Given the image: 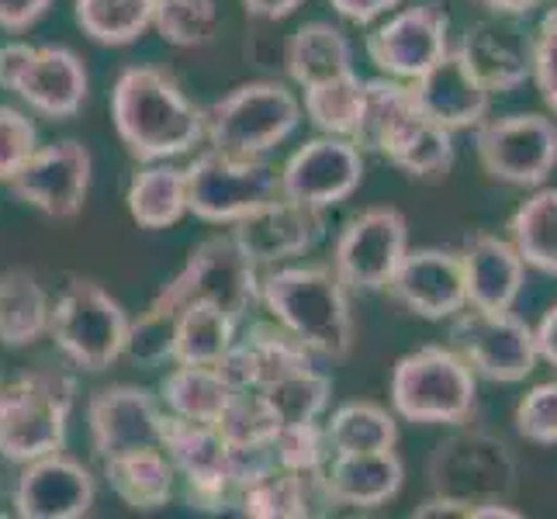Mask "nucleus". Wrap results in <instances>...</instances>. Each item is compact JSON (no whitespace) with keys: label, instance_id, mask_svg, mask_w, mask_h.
<instances>
[{"label":"nucleus","instance_id":"obj_37","mask_svg":"<svg viewBox=\"0 0 557 519\" xmlns=\"http://www.w3.org/2000/svg\"><path fill=\"white\" fill-rule=\"evenodd\" d=\"M157 0H76V25L101 46H132L152 28Z\"/></svg>","mask_w":557,"mask_h":519},{"label":"nucleus","instance_id":"obj_24","mask_svg":"<svg viewBox=\"0 0 557 519\" xmlns=\"http://www.w3.org/2000/svg\"><path fill=\"white\" fill-rule=\"evenodd\" d=\"M305 368H312L309 346L298 343L284 325H267V322L249 325L243 336H236V343L228 346V354L219 363V371L239 392H260L267 384Z\"/></svg>","mask_w":557,"mask_h":519},{"label":"nucleus","instance_id":"obj_9","mask_svg":"<svg viewBox=\"0 0 557 519\" xmlns=\"http://www.w3.org/2000/svg\"><path fill=\"white\" fill-rule=\"evenodd\" d=\"M49 330L63 357L84 371H104L125 357L128 316L98 281L73 277L52 305Z\"/></svg>","mask_w":557,"mask_h":519},{"label":"nucleus","instance_id":"obj_10","mask_svg":"<svg viewBox=\"0 0 557 519\" xmlns=\"http://www.w3.org/2000/svg\"><path fill=\"white\" fill-rule=\"evenodd\" d=\"M187 177V211L201 222L236 225L249 211L281 198V170L260 157H233L208 149L184 170Z\"/></svg>","mask_w":557,"mask_h":519},{"label":"nucleus","instance_id":"obj_13","mask_svg":"<svg viewBox=\"0 0 557 519\" xmlns=\"http://www.w3.org/2000/svg\"><path fill=\"white\" fill-rule=\"evenodd\" d=\"M409 249V222L398 208L377 205L347 222L333 249V271L347 292H384Z\"/></svg>","mask_w":557,"mask_h":519},{"label":"nucleus","instance_id":"obj_28","mask_svg":"<svg viewBox=\"0 0 557 519\" xmlns=\"http://www.w3.org/2000/svg\"><path fill=\"white\" fill-rule=\"evenodd\" d=\"M104 478L128 509L152 512L170 503L177 471L163 447H132L104 457Z\"/></svg>","mask_w":557,"mask_h":519},{"label":"nucleus","instance_id":"obj_8","mask_svg":"<svg viewBox=\"0 0 557 519\" xmlns=\"http://www.w3.org/2000/svg\"><path fill=\"white\" fill-rule=\"evenodd\" d=\"M301 122V104L274 81L243 84L205 108V139L233 157H263L281 146Z\"/></svg>","mask_w":557,"mask_h":519},{"label":"nucleus","instance_id":"obj_17","mask_svg":"<svg viewBox=\"0 0 557 519\" xmlns=\"http://www.w3.org/2000/svg\"><path fill=\"white\" fill-rule=\"evenodd\" d=\"M94 160L81 143H55L35 149L28 163L8 181L11 195L38 208L49 219H73L84 208L90 190Z\"/></svg>","mask_w":557,"mask_h":519},{"label":"nucleus","instance_id":"obj_5","mask_svg":"<svg viewBox=\"0 0 557 519\" xmlns=\"http://www.w3.org/2000/svg\"><path fill=\"white\" fill-rule=\"evenodd\" d=\"M474 401L478 374L454 346H422L392 371V406L419 427H465Z\"/></svg>","mask_w":557,"mask_h":519},{"label":"nucleus","instance_id":"obj_30","mask_svg":"<svg viewBox=\"0 0 557 519\" xmlns=\"http://www.w3.org/2000/svg\"><path fill=\"white\" fill-rule=\"evenodd\" d=\"M52 301L38 277L25 267L0 274V343L32 346L49 333Z\"/></svg>","mask_w":557,"mask_h":519},{"label":"nucleus","instance_id":"obj_53","mask_svg":"<svg viewBox=\"0 0 557 519\" xmlns=\"http://www.w3.org/2000/svg\"><path fill=\"white\" fill-rule=\"evenodd\" d=\"M523 512L512 509L509 503H485V506H474L471 519H520Z\"/></svg>","mask_w":557,"mask_h":519},{"label":"nucleus","instance_id":"obj_1","mask_svg":"<svg viewBox=\"0 0 557 519\" xmlns=\"http://www.w3.org/2000/svg\"><path fill=\"white\" fill-rule=\"evenodd\" d=\"M111 122L139 163H163L205 139V108L187 101L170 73L128 66L111 90Z\"/></svg>","mask_w":557,"mask_h":519},{"label":"nucleus","instance_id":"obj_43","mask_svg":"<svg viewBox=\"0 0 557 519\" xmlns=\"http://www.w3.org/2000/svg\"><path fill=\"white\" fill-rule=\"evenodd\" d=\"M174 312H160L149 309L136 322H128V336H125V357L146 368H157L163 360H174Z\"/></svg>","mask_w":557,"mask_h":519},{"label":"nucleus","instance_id":"obj_51","mask_svg":"<svg viewBox=\"0 0 557 519\" xmlns=\"http://www.w3.org/2000/svg\"><path fill=\"white\" fill-rule=\"evenodd\" d=\"M305 0H243L246 14L263 17V22H281V17L295 14Z\"/></svg>","mask_w":557,"mask_h":519},{"label":"nucleus","instance_id":"obj_42","mask_svg":"<svg viewBox=\"0 0 557 519\" xmlns=\"http://www.w3.org/2000/svg\"><path fill=\"white\" fill-rule=\"evenodd\" d=\"M271 450H274L277 468L295 471V474H315L333 454L330 440H325V427H319V419L295 422V427H281Z\"/></svg>","mask_w":557,"mask_h":519},{"label":"nucleus","instance_id":"obj_31","mask_svg":"<svg viewBox=\"0 0 557 519\" xmlns=\"http://www.w3.org/2000/svg\"><path fill=\"white\" fill-rule=\"evenodd\" d=\"M128 215L143 228L157 233V228L177 225L187 215V177L184 170L157 163L139 170L128 184Z\"/></svg>","mask_w":557,"mask_h":519},{"label":"nucleus","instance_id":"obj_47","mask_svg":"<svg viewBox=\"0 0 557 519\" xmlns=\"http://www.w3.org/2000/svg\"><path fill=\"white\" fill-rule=\"evenodd\" d=\"M55 0H0V28L25 32L42 17Z\"/></svg>","mask_w":557,"mask_h":519},{"label":"nucleus","instance_id":"obj_48","mask_svg":"<svg viewBox=\"0 0 557 519\" xmlns=\"http://www.w3.org/2000/svg\"><path fill=\"white\" fill-rule=\"evenodd\" d=\"M330 4H333L336 14L350 17V22H357V25H371L374 17H381L384 11L398 8L401 0H330Z\"/></svg>","mask_w":557,"mask_h":519},{"label":"nucleus","instance_id":"obj_22","mask_svg":"<svg viewBox=\"0 0 557 519\" xmlns=\"http://www.w3.org/2000/svg\"><path fill=\"white\" fill-rule=\"evenodd\" d=\"M90 444L101 460L132 447H160L163 412L146 388L136 384H114L101 388L87 406Z\"/></svg>","mask_w":557,"mask_h":519},{"label":"nucleus","instance_id":"obj_15","mask_svg":"<svg viewBox=\"0 0 557 519\" xmlns=\"http://www.w3.org/2000/svg\"><path fill=\"white\" fill-rule=\"evenodd\" d=\"M160 447L174 460V471L184 474L190 509L219 512L225 506H236L228 444L215 422H195L170 412L160 422Z\"/></svg>","mask_w":557,"mask_h":519},{"label":"nucleus","instance_id":"obj_25","mask_svg":"<svg viewBox=\"0 0 557 519\" xmlns=\"http://www.w3.org/2000/svg\"><path fill=\"white\" fill-rule=\"evenodd\" d=\"M412 94L419 108L450 132L474 128L488 114V98H492L482 87V81L468 70L457 46H450L426 73L416 76Z\"/></svg>","mask_w":557,"mask_h":519},{"label":"nucleus","instance_id":"obj_46","mask_svg":"<svg viewBox=\"0 0 557 519\" xmlns=\"http://www.w3.org/2000/svg\"><path fill=\"white\" fill-rule=\"evenodd\" d=\"M533 81L541 90L550 114H557V8L544 14L541 28L533 35Z\"/></svg>","mask_w":557,"mask_h":519},{"label":"nucleus","instance_id":"obj_34","mask_svg":"<svg viewBox=\"0 0 557 519\" xmlns=\"http://www.w3.org/2000/svg\"><path fill=\"white\" fill-rule=\"evenodd\" d=\"M509 243L527 267L557 277V187L530 195L509 219Z\"/></svg>","mask_w":557,"mask_h":519},{"label":"nucleus","instance_id":"obj_14","mask_svg":"<svg viewBox=\"0 0 557 519\" xmlns=\"http://www.w3.org/2000/svg\"><path fill=\"white\" fill-rule=\"evenodd\" d=\"M454 350L471 363L474 374L498 384L523 381L536 368V339L533 330L509 312H485L465 305L450 325Z\"/></svg>","mask_w":557,"mask_h":519},{"label":"nucleus","instance_id":"obj_52","mask_svg":"<svg viewBox=\"0 0 557 519\" xmlns=\"http://www.w3.org/2000/svg\"><path fill=\"white\" fill-rule=\"evenodd\" d=\"M478 8H485L495 17H523L533 8H541L544 0H474Z\"/></svg>","mask_w":557,"mask_h":519},{"label":"nucleus","instance_id":"obj_16","mask_svg":"<svg viewBox=\"0 0 557 519\" xmlns=\"http://www.w3.org/2000/svg\"><path fill=\"white\" fill-rule=\"evenodd\" d=\"M447 49H450V17L436 0H422L416 8L398 11L368 35L371 63L381 73L395 76V81H416Z\"/></svg>","mask_w":557,"mask_h":519},{"label":"nucleus","instance_id":"obj_23","mask_svg":"<svg viewBox=\"0 0 557 519\" xmlns=\"http://www.w3.org/2000/svg\"><path fill=\"white\" fill-rule=\"evenodd\" d=\"M406 482V465L395 450L371 454H330V460L315 471V485L325 506L377 509L388 506Z\"/></svg>","mask_w":557,"mask_h":519},{"label":"nucleus","instance_id":"obj_36","mask_svg":"<svg viewBox=\"0 0 557 519\" xmlns=\"http://www.w3.org/2000/svg\"><path fill=\"white\" fill-rule=\"evenodd\" d=\"M325 440L333 454H371V450H395L398 422L388 409L374 401H347L325 422Z\"/></svg>","mask_w":557,"mask_h":519},{"label":"nucleus","instance_id":"obj_21","mask_svg":"<svg viewBox=\"0 0 557 519\" xmlns=\"http://www.w3.org/2000/svg\"><path fill=\"white\" fill-rule=\"evenodd\" d=\"M322 228H325L322 208L301 205L281 195L274 201L260 205L257 211H249L246 219H239L233 228V239L257 267H267V263L292 260L305 254V249H312L322 236Z\"/></svg>","mask_w":557,"mask_h":519},{"label":"nucleus","instance_id":"obj_26","mask_svg":"<svg viewBox=\"0 0 557 519\" xmlns=\"http://www.w3.org/2000/svg\"><path fill=\"white\" fill-rule=\"evenodd\" d=\"M457 52L488 94L523 87L533 73V42L509 22H478L465 32Z\"/></svg>","mask_w":557,"mask_h":519},{"label":"nucleus","instance_id":"obj_38","mask_svg":"<svg viewBox=\"0 0 557 519\" xmlns=\"http://www.w3.org/2000/svg\"><path fill=\"white\" fill-rule=\"evenodd\" d=\"M363 111V81L350 70L333 81H322L305 87V114L309 122L325 132V136H343L350 139L360 125Z\"/></svg>","mask_w":557,"mask_h":519},{"label":"nucleus","instance_id":"obj_44","mask_svg":"<svg viewBox=\"0 0 557 519\" xmlns=\"http://www.w3.org/2000/svg\"><path fill=\"white\" fill-rule=\"evenodd\" d=\"M516 430L523 440L541 447L557 444V381L533 384L516 406Z\"/></svg>","mask_w":557,"mask_h":519},{"label":"nucleus","instance_id":"obj_39","mask_svg":"<svg viewBox=\"0 0 557 519\" xmlns=\"http://www.w3.org/2000/svg\"><path fill=\"white\" fill-rule=\"evenodd\" d=\"M260 395L267 401V409L277 416L281 427H295V422H312L330 409L333 381L319 374L315 368H305L267 384V388H260Z\"/></svg>","mask_w":557,"mask_h":519},{"label":"nucleus","instance_id":"obj_12","mask_svg":"<svg viewBox=\"0 0 557 519\" xmlns=\"http://www.w3.org/2000/svg\"><path fill=\"white\" fill-rule=\"evenodd\" d=\"M478 163L498 184L541 187L557 166V122L547 114H506L474 125Z\"/></svg>","mask_w":557,"mask_h":519},{"label":"nucleus","instance_id":"obj_11","mask_svg":"<svg viewBox=\"0 0 557 519\" xmlns=\"http://www.w3.org/2000/svg\"><path fill=\"white\" fill-rule=\"evenodd\" d=\"M0 87L14 90L32 111L60 122L84 108L90 81L73 49L14 42L0 49Z\"/></svg>","mask_w":557,"mask_h":519},{"label":"nucleus","instance_id":"obj_49","mask_svg":"<svg viewBox=\"0 0 557 519\" xmlns=\"http://www.w3.org/2000/svg\"><path fill=\"white\" fill-rule=\"evenodd\" d=\"M412 516L416 519H471V506L454 503V498H444V495H430L426 503L416 506Z\"/></svg>","mask_w":557,"mask_h":519},{"label":"nucleus","instance_id":"obj_20","mask_svg":"<svg viewBox=\"0 0 557 519\" xmlns=\"http://www.w3.org/2000/svg\"><path fill=\"white\" fill-rule=\"evenodd\" d=\"M98 485L81 460L60 450L28 460L14 485V512L22 519H81L90 512Z\"/></svg>","mask_w":557,"mask_h":519},{"label":"nucleus","instance_id":"obj_33","mask_svg":"<svg viewBox=\"0 0 557 519\" xmlns=\"http://www.w3.org/2000/svg\"><path fill=\"white\" fill-rule=\"evenodd\" d=\"M236 343V319L225 316L215 305H184L174 325V360L219 368L228 346Z\"/></svg>","mask_w":557,"mask_h":519},{"label":"nucleus","instance_id":"obj_40","mask_svg":"<svg viewBox=\"0 0 557 519\" xmlns=\"http://www.w3.org/2000/svg\"><path fill=\"white\" fill-rule=\"evenodd\" d=\"M152 28L163 42L177 49H201L215 42L222 14L215 0H157L152 4Z\"/></svg>","mask_w":557,"mask_h":519},{"label":"nucleus","instance_id":"obj_41","mask_svg":"<svg viewBox=\"0 0 557 519\" xmlns=\"http://www.w3.org/2000/svg\"><path fill=\"white\" fill-rule=\"evenodd\" d=\"M215 427L225 436L228 447H263V444H274L281 422L267 409L260 392H236Z\"/></svg>","mask_w":557,"mask_h":519},{"label":"nucleus","instance_id":"obj_50","mask_svg":"<svg viewBox=\"0 0 557 519\" xmlns=\"http://www.w3.org/2000/svg\"><path fill=\"white\" fill-rule=\"evenodd\" d=\"M533 339H536V357L557 368V305L544 312L541 325L533 330Z\"/></svg>","mask_w":557,"mask_h":519},{"label":"nucleus","instance_id":"obj_29","mask_svg":"<svg viewBox=\"0 0 557 519\" xmlns=\"http://www.w3.org/2000/svg\"><path fill=\"white\" fill-rule=\"evenodd\" d=\"M284 66L287 76L298 87H312L322 81H333L354 70V49L347 42V35L333 28L330 22H309L301 25L284 49Z\"/></svg>","mask_w":557,"mask_h":519},{"label":"nucleus","instance_id":"obj_19","mask_svg":"<svg viewBox=\"0 0 557 519\" xmlns=\"http://www.w3.org/2000/svg\"><path fill=\"white\" fill-rule=\"evenodd\" d=\"M384 292L409 316L430 322L454 319L468 305L465 263H460V254H450V249H406V257H401L398 271L392 274Z\"/></svg>","mask_w":557,"mask_h":519},{"label":"nucleus","instance_id":"obj_18","mask_svg":"<svg viewBox=\"0 0 557 519\" xmlns=\"http://www.w3.org/2000/svg\"><path fill=\"white\" fill-rule=\"evenodd\" d=\"M363 181V152L343 136H319L292 152L281 170V195L312 205L333 208L347 201Z\"/></svg>","mask_w":557,"mask_h":519},{"label":"nucleus","instance_id":"obj_4","mask_svg":"<svg viewBox=\"0 0 557 519\" xmlns=\"http://www.w3.org/2000/svg\"><path fill=\"white\" fill-rule=\"evenodd\" d=\"M76 381L66 371L38 368L0 384V454L28 465L63 450Z\"/></svg>","mask_w":557,"mask_h":519},{"label":"nucleus","instance_id":"obj_7","mask_svg":"<svg viewBox=\"0 0 557 519\" xmlns=\"http://www.w3.org/2000/svg\"><path fill=\"white\" fill-rule=\"evenodd\" d=\"M215 305L236 322L260 301V274L233 236H211L190 249L184 271L163 284V292L152 298L149 309L181 312L184 305Z\"/></svg>","mask_w":557,"mask_h":519},{"label":"nucleus","instance_id":"obj_6","mask_svg":"<svg viewBox=\"0 0 557 519\" xmlns=\"http://www.w3.org/2000/svg\"><path fill=\"white\" fill-rule=\"evenodd\" d=\"M430 492L454 498L465 506L485 503H509L516 482H520V465L506 440L488 430H457L454 436L440 440L426 465Z\"/></svg>","mask_w":557,"mask_h":519},{"label":"nucleus","instance_id":"obj_2","mask_svg":"<svg viewBox=\"0 0 557 519\" xmlns=\"http://www.w3.org/2000/svg\"><path fill=\"white\" fill-rule=\"evenodd\" d=\"M350 143L360 152H381L419 181L444 177L454 166V132L433 122L419 108L412 87L395 76L363 81V111Z\"/></svg>","mask_w":557,"mask_h":519},{"label":"nucleus","instance_id":"obj_35","mask_svg":"<svg viewBox=\"0 0 557 519\" xmlns=\"http://www.w3.org/2000/svg\"><path fill=\"white\" fill-rule=\"evenodd\" d=\"M315 474H295L274 468L257 482H249L236 492V506L243 516L253 519H305L315 516L312 509Z\"/></svg>","mask_w":557,"mask_h":519},{"label":"nucleus","instance_id":"obj_45","mask_svg":"<svg viewBox=\"0 0 557 519\" xmlns=\"http://www.w3.org/2000/svg\"><path fill=\"white\" fill-rule=\"evenodd\" d=\"M38 149V132L25 111L0 104V181H11Z\"/></svg>","mask_w":557,"mask_h":519},{"label":"nucleus","instance_id":"obj_32","mask_svg":"<svg viewBox=\"0 0 557 519\" xmlns=\"http://www.w3.org/2000/svg\"><path fill=\"white\" fill-rule=\"evenodd\" d=\"M236 392L239 388H233V381L219 368H201V363H177V371L163 381L166 409L195 422H219Z\"/></svg>","mask_w":557,"mask_h":519},{"label":"nucleus","instance_id":"obj_27","mask_svg":"<svg viewBox=\"0 0 557 519\" xmlns=\"http://www.w3.org/2000/svg\"><path fill=\"white\" fill-rule=\"evenodd\" d=\"M465 287H468V305L471 309H485V312H509L516 298L523 292V274L527 263L516 254V246L503 236L492 233H478L465 254Z\"/></svg>","mask_w":557,"mask_h":519},{"label":"nucleus","instance_id":"obj_3","mask_svg":"<svg viewBox=\"0 0 557 519\" xmlns=\"http://www.w3.org/2000/svg\"><path fill=\"white\" fill-rule=\"evenodd\" d=\"M260 301L312 357L343 360L354 350L350 295L333 267H277L260 277Z\"/></svg>","mask_w":557,"mask_h":519}]
</instances>
